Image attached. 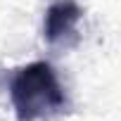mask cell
<instances>
[{
  "label": "cell",
  "instance_id": "cell-1",
  "mask_svg": "<svg viewBox=\"0 0 121 121\" xmlns=\"http://www.w3.org/2000/svg\"><path fill=\"white\" fill-rule=\"evenodd\" d=\"M7 95L17 121H50L69 109V95L57 69L36 59L7 74Z\"/></svg>",
  "mask_w": 121,
  "mask_h": 121
},
{
  "label": "cell",
  "instance_id": "cell-2",
  "mask_svg": "<svg viewBox=\"0 0 121 121\" xmlns=\"http://www.w3.org/2000/svg\"><path fill=\"white\" fill-rule=\"evenodd\" d=\"M83 7L76 0H55L43 17V40L50 48H71L78 43V26L83 22Z\"/></svg>",
  "mask_w": 121,
  "mask_h": 121
}]
</instances>
